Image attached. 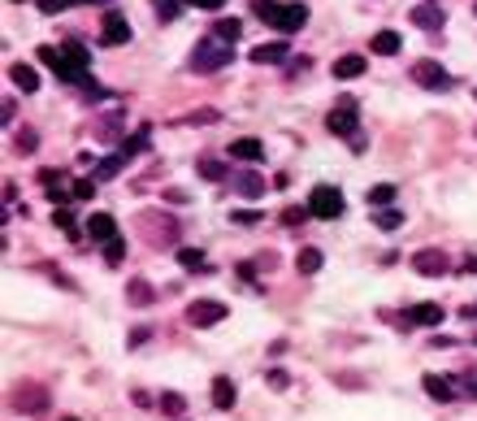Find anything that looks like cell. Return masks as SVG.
I'll return each instance as SVG.
<instances>
[{
  "mask_svg": "<svg viewBox=\"0 0 477 421\" xmlns=\"http://www.w3.org/2000/svg\"><path fill=\"white\" fill-rule=\"evenodd\" d=\"M230 61H235V52H230V44H226V39H217V35H208V39H200V44L191 48V70H195V74L226 70Z\"/></svg>",
  "mask_w": 477,
  "mask_h": 421,
  "instance_id": "obj_1",
  "label": "cell"
},
{
  "mask_svg": "<svg viewBox=\"0 0 477 421\" xmlns=\"http://www.w3.org/2000/svg\"><path fill=\"white\" fill-rule=\"evenodd\" d=\"M356 126H360V104L352 96H339L334 109L326 113V131L330 135H343V139H356Z\"/></svg>",
  "mask_w": 477,
  "mask_h": 421,
  "instance_id": "obj_2",
  "label": "cell"
},
{
  "mask_svg": "<svg viewBox=\"0 0 477 421\" xmlns=\"http://www.w3.org/2000/svg\"><path fill=\"white\" fill-rule=\"evenodd\" d=\"M308 213L312 218H322V222H334V218H343V191L339 187H312V196H308Z\"/></svg>",
  "mask_w": 477,
  "mask_h": 421,
  "instance_id": "obj_3",
  "label": "cell"
},
{
  "mask_svg": "<svg viewBox=\"0 0 477 421\" xmlns=\"http://www.w3.org/2000/svg\"><path fill=\"white\" fill-rule=\"evenodd\" d=\"M222 318H230V308H226L222 300H191V304H187V322H191L195 330L217 326Z\"/></svg>",
  "mask_w": 477,
  "mask_h": 421,
  "instance_id": "obj_4",
  "label": "cell"
},
{
  "mask_svg": "<svg viewBox=\"0 0 477 421\" xmlns=\"http://www.w3.org/2000/svg\"><path fill=\"white\" fill-rule=\"evenodd\" d=\"M9 404H14V412H22V417H43V412H48V391L35 387V382H26V387L14 391Z\"/></svg>",
  "mask_w": 477,
  "mask_h": 421,
  "instance_id": "obj_5",
  "label": "cell"
},
{
  "mask_svg": "<svg viewBox=\"0 0 477 421\" xmlns=\"http://www.w3.org/2000/svg\"><path fill=\"white\" fill-rule=\"evenodd\" d=\"M447 252H438V248H421L416 256H412V270L416 274H426V278H438V274H447Z\"/></svg>",
  "mask_w": 477,
  "mask_h": 421,
  "instance_id": "obj_6",
  "label": "cell"
},
{
  "mask_svg": "<svg viewBox=\"0 0 477 421\" xmlns=\"http://www.w3.org/2000/svg\"><path fill=\"white\" fill-rule=\"evenodd\" d=\"M412 78H416L421 87H434V91H447V87H451V74H447L438 61H416V66H412Z\"/></svg>",
  "mask_w": 477,
  "mask_h": 421,
  "instance_id": "obj_7",
  "label": "cell"
},
{
  "mask_svg": "<svg viewBox=\"0 0 477 421\" xmlns=\"http://www.w3.org/2000/svg\"><path fill=\"white\" fill-rule=\"evenodd\" d=\"M104 44L109 48H122V44H130V22L122 18V14H104Z\"/></svg>",
  "mask_w": 477,
  "mask_h": 421,
  "instance_id": "obj_8",
  "label": "cell"
},
{
  "mask_svg": "<svg viewBox=\"0 0 477 421\" xmlns=\"http://www.w3.org/2000/svg\"><path fill=\"white\" fill-rule=\"evenodd\" d=\"M287 57H291V44H287V39L256 44V48H252V61H256V66H274V61H287Z\"/></svg>",
  "mask_w": 477,
  "mask_h": 421,
  "instance_id": "obj_9",
  "label": "cell"
},
{
  "mask_svg": "<svg viewBox=\"0 0 477 421\" xmlns=\"http://www.w3.org/2000/svg\"><path fill=\"white\" fill-rule=\"evenodd\" d=\"M235 191H239L243 200H260L265 191H270V183H265L256 170H243V174H235Z\"/></svg>",
  "mask_w": 477,
  "mask_h": 421,
  "instance_id": "obj_10",
  "label": "cell"
},
{
  "mask_svg": "<svg viewBox=\"0 0 477 421\" xmlns=\"http://www.w3.org/2000/svg\"><path fill=\"white\" fill-rule=\"evenodd\" d=\"M87 235H91L96 243L118 239V222H113V213H91V218H87Z\"/></svg>",
  "mask_w": 477,
  "mask_h": 421,
  "instance_id": "obj_11",
  "label": "cell"
},
{
  "mask_svg": "<svg viewBox=\"0 0 477 421\" xmlns=\"http://www.w3.org/2000/svg\"><path fill=\"white\" fill-rule=\"evenodd\" d=\"M304 22H308V9H304V5H282L278 18H274V26H278L282 35H295Z\"/></svg>",
  "mask_w": 477,
  "mask_h": 421,
  "instance_id": "obj_12",
  "label": "cell"
},
{
  "mask_svg": "<svg viewBox=\"0 0 477 421\" xmlns=\"http://www.w3.org/2000/svg\"><path fill=\"white\" fill-rule=\"evenodd\" d=\"M421 387H426V395L438 400V404H451V400H456V387H451V378H443V374H426V378H421Z\"/></svg>",
  "mask_w": 477,
  "mask_h": 421,
  "instance_id": "obj_13",
  "label": "cell"
},
{
  "mask_svg": "<svg viewBox=\"0 0 477 421\" xmlns=\"http://www.w3.org/2000/svg\"><path fill=\"white\" fill-rule=\"evenodd\" d=\"M408 318H412V326H438L447 313H443V304H434V300H426V304H416V308H408Z\"/></svg>",
  "mask_w": 477,
  "mask_h": 421,
  "instance_id": "obj_14",
  "label": "cell"
},
{
  "mask_svg": "<svg viewBox=\"0 0 477 421\" xmlns=\"http://www.w3.org/2000/svg\"><path fill=\"white\" fill-rule=\"evenodd\" d=\"M369 66H364V57H360V52H347V57H339L334 66H330V74L334 78H360Z\"/></svg>",
  "mask_w": 477,
  "mask_h": 421,
  "instance_id": "obj_15",
  "label": "cell"
},
{
  "mask_svg": "<svg viewBox=\"0 0 477 421\" xmlns=\"http://www.w3.org/2000/svg\"><path fill=\"white\" fill-rule=\"evenodd\" d=\"M412 22H416V26H426V31H438V26L447 22V14L430 0V5H416V9H412Z\"/></svg>",
  "mask_w": 477,
  "mask_h": 421,
  "instance_id": "obj_16",
  "label": "cell"
},
{
  "mask_svg": "<svg viewBox=\"0 0 477 421\" xmlns=\"http://www.w3.org/2000/svg\"><path fill=\"white\" fill-rule=\"evenodd\" d=\"M230 156H235V161H260V156H265V143H260V139H235V143H230Z\"/></svg>",
  "mask_w": 477,
  "mask_h": 421,
  "instance_id": "obj_17",
  "label": "cell"
},
{
  "mask_svg": "<svg viewBox=\"0 0 477 421\" xmlns=\"http://www.w3.org/2000/svg\"><path fill=\"white\" fill-rule=\"evenodd\" d=\"M369 48H374L378 57H395V52L404 48V39H399V31H378V35H374V44H369Z\"/></svg>",
  "mask_w": 477,
  "mask_h": 421,
  "instance_id": "obj_18",
  "label": "cell"
},
{
  "mask_svg": "<svg viewBox=\"0 0 477 421\" xmlns=\"http://www.w3.org/2000/svg\"><path fill=\"white\" fill-rule=\"evenodd\" d=\"M9 78H14L22 91H39V74H35L26 61H14V66H9Z\"/></svg>",
  "mask_w": 477,
  "mask_h": 421,
  "instance_id": "obj_19",
  "label": "cell"
},
{
  "mask_svg": "<svg viewBox=\"0 0 477 421\" xmlns=\"http://www.w3.org/2000/svg\"><path fill=\"white\" fill-rule=\"evenodd\" d=\"M126 300H130L135 308H143V304H152V300H156V291H152V283H148V278H135V283L126 287Z\"/></svg>",
  "mask_w": 477,
  "mask_h": 421,
  "instance_id": "obj_20",
  "label": "cell"
},
{
  "mask_svg": "<svg viewBox=\"0 0 477 421\" xmlns=\"http://www.w3.org/2000/svg\"><path fill=\"white\" fill-rule=\"evenodd\" d=\"M235 400H239L235 382H230V378H213V404H217V408H235Z\"/></svg>",
  "mask_w": 477,
  "mask_h": 421,
  "instance_id": "obj_21",
  "label": "cell"
},
{
  "mask_svg": "<svg viewBox=\"0 0 477 421\" xmlns=\"http://www.w3.org/2000/svg\"><path fill=\"white\" fill-rule=\"evenodd\" d=\"M374 226H378V230H399V226H404V213L386 204V208H378V213H374Z\"/></svg>",
  "mask_w": 477,
  "mask_h": 421,
  "instance_id": "obj_22",
  "label": "cell"
},
{
  "mask_svg": "<svg viewBox=\"0 0 477 421\" xmlns=\"http://www.w3.org/2000/svg\"><path fill=\"white\" fill-rule=\"evenodd\" d=\"M322 260H326L322 248H304L299 252V274H317V270H322Z\"/></svg>",
  "mask_w": 477,
  "mask_h": 421,
  "instance_id": "obj_23",
  "label": "cell"
},
{
  "mask_svg": "<svg viewBox=\"0 0 477 421\" xmlns=\"http://www.w3.org/2000/svg\"><path fill=\"white\" fill-rule=\"evenodd\" d=\"M395 200V183H378V187H369V204L374 208H386Z\"/></svg>",
  "mask_w": 477,
  "mask_h": 421,
  "instance_id": "obj_24",
  "label": "cell"
},
{
  "mask_svg": "<svg viewBox=\"0 0 477 421\" xmlns=\"http://www.w3.org/2000/svg\"><path fill=\"white\" fill-rule=\"evenodd\" d=\"M200 178H208V183H222V178H230V174H226V166H222V161L204 156V161H200Z\"/></svg>",
  "mask_w": 477,
  "mask_h": 421,
  "instance_id": "obj_25",
  "label": "cell"
},
{
  "mask_svg": "<svg viewBox=\"0 0 477 421\" xmlns=\"http://www.w3.org/2000/svg\"><path fill=\"white\" fill-rule=\"evenodd\" d=\"M213 35L230 44V39H239V35H243V22H239V18H222V22L213 26Z\"/></svg>",
  "mask_w": 477,
  "mask_h": 421,
  "instance_id": "obj_26",
  "label": "cell"
},
{
  "mask_svg": "<svg viewBox=\"0 0 477 421\" xmlns=\"http://www.w3.org/2000/svg\"><path fill=\"white\" fill-rule=\"evenodd\" d=\"M14 148H18V152H22V156H31V152H35V148H39V135H35V131H31V126H22V131H18V139H14Z\"/></svg>",
  "mask_w": 477,
  "mask_h": 421,
  "instance_id": "obj_27",
  "label": "cell"
},
{
  "mask_svg": "<svg viewBox=\"0 0 477 421\" xmlns=\"http://www.w3.org/2000/svg\"><path fill=\"white\" fill-rule=\"evenodd\" d=\"M122 166H126V156H122V152H113L109 161H100V166H96V178H113Z\"/></svg>",
  "mask_w": 477,
  "mask_h": 421,
  "instance_id": "obj_28",
  "label": "cell"
},
{
  "mask_svg": "<svg viewBox=\"0 0 477 421\" xmlns=\"http://www.w3.org/2000/svg\"><path fill=\"white\" fill-rule=\"evenodd\" d=\"M104 260H109V265H122V260H126V243L109 239V243H104Z\"/></svg>",
  "mask_w": 477,
  "mask_h": 421,
  "instance_id": "obj_29",
  "label": "cell"
},
{
  "mask_svg": "<svg viewBox=\"0 0 477 421\" xmlns=\"http://www.w3.org/2000/svg\"><path fill=\"white\" fill-rule=\"evenodd\" d=\"M178 265L183 270H204V256L195 248H178Z\"/></svg>",
  "mask_w": 477,
  "mask_h": 421,
  "instance_id": "obj_30",
  "label": "cell"
},
{
  "mask_svg": "<svg viewBox=\"0 0 477 421\" xmlns=\"http://www.w3.org/2000/svg\"><path fill=\"white\" fill-rule=\"evenodd\" d=\"M278 9H282V5H278V0H256V18H260V22H270V26H274V18H278Z\"/></svg>",
  "mask_w": 477,
  "mask_h": 421,
  "instance_id": "obj_31",
  "label": "cell"
},
{
  "mask_svg": "<svg viewBox=\"0 0 477 421\" xmlns=\"http://www.w3.org/2000/svg\"><path fill=\"white\" fill-rule=\"evenodd\" d=\"M143 148H148V131H135V135L126 139V148H122V156H126V161H130V156H135V152H143Z\"/></svg>",
  "mask_w": 477,
  "mask_h": 421,
  "instance_id": "obj_32",
  "label": "cell"
},
{
  "mask_svg": "<svg viewBox=\"0 0 477 421\" xmlns=\"http://www.w3.org/2000/svg\"><path fill=\"white\" fill-rule=\"evenodd\" d=\"M178 5H183V0H156V14H161V22H174V18H178Z\"/></svg>",
  "mask_w": 477,
  "mask_h": 421,
  "instance_id": "obj_33",
  "label": "cell"
},
{
  "mask_svg": "<svg viewBox=\"0 0 477 421\" xmlns=\"http://www.w3.org/2000/svg\"><path fill=\"white\" fill-rule=\"evenodd\" d=\"M161 408H165L170 417H178V412H183V395H178V391H170V395H161Z\"/></svg>",
  "mask_w": 477,
  "mask_h": 421,
  "instance_id": "obj_34",
  "label": "cell"
},
{
  "mask_svg": "<svg viewBox=\"0 0 477 421\" xmlns=\"http://www.w3.org/2000/svg\"><path fill=\"white\" fill-rule=\"evenodd\" d=\"M304 218H308V208H299V204H295V208H282V222H287V226H299Z\"/></svg>",
  "mask_w": 477,
  "mask_h": 421,
  "instance_id": "obj_35",
  "label": "cell"
},
{
  "mask_svg": "<svg viewBox=\"0 0 477 421\" xmlns=\"http://www.w3.org/2000/svg\"><path fill=\"white\" fill-rule=\"evenodd\" d=\"M70 191H74L78 200H91V196H96V183H91V178H78V183L70 187Z\"/></svg>",
  "mask_w": 477,
  "mask_h": 421,
  "instance_id": "obj_36",
  "label": "cell"
},
{
  "mask_svg": "<svg viewBox=\"0 0 477 421\" xmlns=\"http://www.w3.org/2000/svg\"><path fill=\"white\" fill-rule=\"evenodd\" d=\"M52 222H57L61 230H70V226H74V213H70V208H57V213H52Z\"/></svg>",
  "mask_w": 477,
  "mask_h": 421,
  "instance_id": "obj_37",
  "label": "cell"
},
{
  "mask_svg": "<svg viewBox=\"0 0 477 421\" xmlns=\"http://www.w3.org/2000/svg\"><path fill=\"white\" fill-rule=\"evenodd\" d=\"M39 9H43V14H61V9H70V5H66V0H39Z\"/></svg>",
  "mask_w": 477,
  "mask_h": 421,
  "instance_id": "obj_38",
  "label": "cell"
},
{
  "mask_svg": "<svg viewBox=\"0 0 477 421\" xmlns=\"http://www.w3.org/2000/svg\"><path fill=\"white\" fill-rule=\"evenodd\" d=\"M183 5H195V9H222L226 0H183Z\"/></svg>",
  "mask_w": 477,
  "mask_h": 421,
  "instance_id": "obj_39",
  "label": "cell"
},
{
  "mask_svg": "<svg viewBox=\"0 0 477 421\" xmlns=\"http://www.w3.org/2000/svg\"><path fill=\"white\" fill-rule=\"evenodd\" d=\"M287 382H291V378H287L282 370H274V374H270V387H274V391H287Z\"/></svg>",
  "mask_w": 477,
  "mask_h": 421,
  "instance_id": "obj_40",
  "label": "cell"
},
{
  "mask_svg": "<svg viewBox=\"0 0 477 421\" xmlns=\"http://www.w3.org/2000/svg\"><path fill=\"white\" fill-rule=\"evenodd\" d=\"M14 109H18V104H14V100H5V104H0V122H5V126L14 122Z\"/></svg>",
  "mask_w": 477,
  "mask_h": 421,
  "instance_id": "obj_41",
  "label": "cell"
},
{
  "mask_svg": "<svg viewBox=\"0 0 477 421\" xmlns=\"http://www.w3.org/2000/svg\"><path fill=\"white\" fill-rule=\"evenodd\" d=\"M187 122H217V113H213V109H204V113H191Z\"/></svg>",
  "mask_w": 477,
  "mask_h": 421,
  "instance_id": "obj_42",
  "label": "cell"
},
{
  "mask_svg": "<svg viewBox=\"0 0 477 421\" xmlns=\"http://www.w3.org/2000/svg\"><path fill=\"white\" fill-rule=\"evenodd\" d=\"M66 5H109V0H66Z\"/></svg>",
  "mask_w": 477,
  "mask_h": 421,
  "instance_id": "obj_43",
  "label": "cell"
},
{
  "mask_svg": "<svg viewBox=\"0 0 477 421\" xmlns=\"http://www.w3.org/2000/svg\"><path fill=\"white\" fill-rule=\"evenodd\" d=\"M460 318H477V304H464V308H460Z\"/></svg>",
  "mask_w": 477,
  "mask_h": 421,
  "instance_id": "obj_44",
  "label": "cell"
},
{
  "mask_svg": "<svg viewBox=\"0 0 477 421\" xmlns=\"http://www.w3.org/2000/svg\"><path fill=\"white\" fill-rule=\"evenodd\" d=\"M468 395H477V387H468Z\"/></svg>",
  "mask_w": 477,
  "mask_h": 421,
  "instance_id": "obj_45",
  "label": "cell"
},
{
  "mask_svg": "<svg viewBox=\"0 0 477 421\" xmlns=\"http://www.w3.org/2000/svg\"><path fill=\"white\" fill-rule=\"evenodd\" d=\"M14 5H22V0H14Z\"/></svg>",
  "mask_w": 477,
  "mask_h": 421,
  "instance_id": "obj_46",
  "label": "cell"
},
{
  "mask_svg": "<svg viewBox=\"0 0 477 421\" xmlns=\"http://www.w3.org/2000/svg\"><path fill=\"white\" fill-rule=\"evenodd\" d=\"M66 421H74V417H66Z\"/></svg>",
  "mask_w": 477,
  "mask_h": 421,
  "instance_id": "obj_47",
  "label": "cell"
}]
</instances>
